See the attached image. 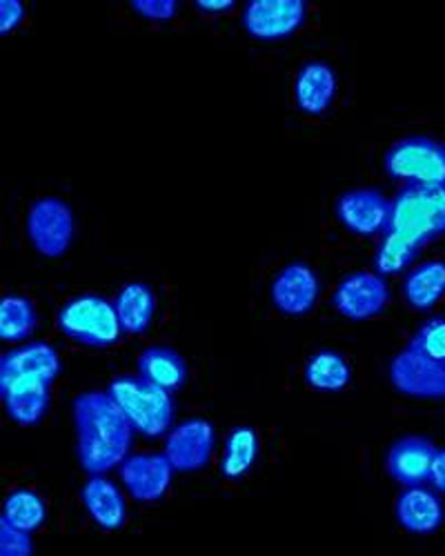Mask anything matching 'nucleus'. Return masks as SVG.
Returning <instances> with one entry per match:
<instances>
[{
  "mask_svg": "<svg viewBox=\"0 0 445 556\" xmlns=\"http://www.w3.org/2000/svg\"><path fill=\"white\" fill-rule=\"evenodd\" d=\"M258 450H260V441L254 428L250 426L234 428L226 439V447H223L220 475L230 481L243 479L254 468Z\"/></svg>",
  "mask_w": 445,
  "mask_h": 556,
  "instance_id": "24",
  "label": "nucleus"
},
{
  "mask_svg": "<svg viewBox=\"0 0 445 556\" xmlns=\"http://www.w3.org/2000/svg\"><path fill=\"white\" fill-rule=\"evenodd\" d=\"M436 445L425 437H404L390 445L385 456V472L404 488L423 485L430 481Z\"/></svg>",
  "mask_w": 445,
  "mask_h": 556,
  "instance_id": "15",
  "label": "nucleus"
},
{
  "mask_svg": "<svg viewBox=\"0 0 445 556\" xmlns=\"http://www.w3.org/2000/svg\"><path fill=\"white\" fill-rule=\"evenodd\" d=\"M0 556H34L29 532H21L0 521Z\"/></svg>",
  "mask_w": 445,
  "mask_h": 556,
  "instance_id": "28",
  "label": "nucleus"
},
{
  "mask_svg": "<svg viewBox=\"0 0 445 556\" xmlns=\"http://www.w3.org/2000/svg\"><path fill=\"white\" fill-rule=\"evenodd\" d=\"M59 330L82 348L105 350L118 343L123 328L114 303L99 294H80L59 312Z\"/></svg>",
  "mask_w": 445,
  "mask_h": 556,
  "instance_id": "4",
  "label": "nucleus"
},
{
  "mask_svg": "<svg viewBox=\"0 0 445 556\" xmlns=\"http://www.w3.org/2000/svg\"><path fill=\"white\" fill-rule=\"evenodd\" d=\"M445 296V261L415 267L404 281V299L417 312H430Z\"/></svg>",
  "mask_w": 445,
  "mask_h": 556,
  "instance_id": "22",
  "label": "nucleus"
},
{
  "mask_svg": "<svg viewBox=\"0 0 445 556\" xmlns=\"http://www.w3.org/2000/svg\"><path fill=\"white\" fill-rule=\"evenodd\" d=\"M25 21V5L21 0H3L0 3V34L8 36Z\"/></svg>",
  "mask_w": 445,
  "mask_h": 556,
  "instance_id": "30",
  "label": "nucleus"
},
{
  "mask_svg": "<svg viewBox=\"0 0 445 556\" xmlns=\"http://www.w3.org/2000/svg\"><path fill=\"white\" fill-rule=\"evenodd\" d=\"M80 501L85 513L101 530L116 532L127 523L129 509L120 488L103 477H89L80 490Z\"/></svg>",
  "mask_w": 445,
  "mask_h": 556,
  "instance_id": "18",
  "label": "nucleus"
},
{
  "mask_svg": "<svg viewBox=\"0 0 445 556\" xmlns=\"http://www.w3.org/2000/svg\"><path fill=\"white\" fill-rule=\"evenodd\" d=\"M216 447V428L207 419H188L169 430L165 439V456L174 472L192 475L207 468Z\"/></svg>",
  "mask_w": 445,
  "mask_h": 556,
  "instance_id": "8",
  "label": "nucleus"
},
{
  "mask_svg": "<svg viewBox=\"0 0 445 556\" xmlns=\"http://www.w3.org/2000/svg\"><path fill=\"white\" fill-rule=\"evenodd\" d=\"M27 239L42 258H61L76 239V214L59 197H42L27 212Z\"/></svg>",
  "mask_w": 445,
  "mask_h": 556,
  "instance_id": "5",
  "label": "nucleus"
},
{
  "mask_svg": "<svg viewBox=\"0 0 445 556\" xmlns=\"http://www.w3.org/2000/svg\"><path fill=\"white\" fill-rule=\"evenodd\" d=\"M78 466L89 477H103L127 458L134 428L110 392H80L72 403Z\"/></svg>",
  "mask_w": 445,
  "mask_h": 556,
  "instance_id": "2",
  "label": "nucleus"
},
{
  "mask_svg": "<svg viewBox=\"0 0 445 556\" xmlns=\"http://www.w3.org/2000/svg\"><path fill=\"white\" fill-rule=\"evenodd\" d=\"M139 377L150 381L152 386L165 390V392H176L181 390L188 381V363L186 358L178 354L176 350L167 345H152L148 348L139 361H137Z\"/></svg>",
  "mask_w": 445,
  "mask_h": 556,
  "instance_id": "21",
  "label": "nucleus"
},
{
  "mask_svg": "<svg viewBox=\"0 0 445 556\" xmlns=\"http://www.w3.org/2000/svg\"><path fill=\"white\" fill-rule=\"evenodd\" d=\"M234 0H196L194 8L201 14H226L230 10H234Z\"/></svg>",
  "mask_w": 445,
  "mask_h": 556,
  "instance_id": "32",
  "label": "nucleus"
},
{
  "mask_svg": "<svg viewBox=\"0 0 445 556\" xmlns=\"http://www.w3.org/2000/svg\"><path fill=\"white\" fill-rule=\"evenodd\" d=\"M38 328V314L27 296L10 294L0 301V339L21 343Z\"/></svg>",
  "mask_w": 445,
  "mask_h": 556,
  "instance_id": "25",
  "label": "nucleus"
},
{
  "mask_svg": "<svg viewBox=\"0 0 445 556\" xmlns=\"http://www.w3.org/2000/svg\"><path fill=\"white\" fill-rule=\"evenodd\" d=\"M307 3L303 0H250L243 10V29L256 40H281L305 25Z\"/></svg>",
  "mask_w": 445,
  "mask_h": 556,
  "instance_id": "9",
  "label": "nucleus"
},
{
  "mask_svg": "<svg viewBox=\"0 0 445 556\" xmlns=\"http://www.w3.org/2000/svg\"><path fill=\"white\" fill-rule=\"evenodd\" d=\"M390 212L392 201L370 188L349 190L341 194L334 205L339 223L356 237H374L379 231H385Z\"/></svg>",
  "mask_w": 445,
  "mask_h": 556,
  "instance_id": "14",
  "label": "nucleus"
},
{
  "mask_svg": "<svg viewBox=\"0 0 445 556\" xmlns=\"http://www.w3.org/2000/svg\"><path fill=\"white\" fill-rule=\"evenodd\" d=\"M305 383L317 392H341L349 386L352 369L345 356L336 350L315 352L303 369Z\"/></svg>",
  "mask_w": 445,
  "mask_h": 556,
  "instance_id": "23",
  "label": "nucleus"
},
{
  "mask_svg": "<svg viewBox=\"0 0 445 556\" xmlns=\"http://www.w3.org/2000/svg\"><path fill=\"white\" fill-rule=\"evenodd\" d=\"M321 296V278L315 267L294 261L281 267L275 276L270 299L279 314L285 316H305L315 309Z\"/></svg>",
  "mask_w": 445,
  "mask_h": 556,
  "instance_id": "11",
  "label": "nucleus"
},
{
  "mask_svg": "<svg viewBox=\"0 0 445 556\" xmlns=\"http://www.w3.org/2000/svg\"><path fill=\"white\" fill-rule=\"evenodd\" d=\"M394 515L398 526L410 534H432L445 521V509L438 494L425 485L404 488L396 498Z\"/></svg>",
  "mask_w": 445,
  "mask_h": 556,
  "instance_id": "17",
  "label": "nucleus"
},
{
  "mask_svg": "<svg viewBox=\"0 0 445 556\" xmlns=\"http://www.w3.org/2000/svg\"><path fill=\"white\" fill-rule=\"evenodd\" d=\"M114 307L120 320V328L129 337H141L150 330L156 316L158 299L148 283H127L118 290Z\"/></svg>",
  "mask_w": 445,
  "mask_h": 556,
  "instance_id": "19",
  "label": "nucleus"
},
{
  "mask_svg": "<svg viewBox=\"0 0 445 556\" xmlns=\"http://www.w3.org/2000/svg\"><path fill=\"white\" fill-rule=\"evenodd\" d=\"M44 519H48V507H44V501L31 492V490H14L3 505V523L21 530V532H34L42 528Z\"/></svg>",
  "mask_w": 445,
  "mask_h": 556,
  "instance_id": "26",
  "label": "nucleus"
},
{
  "mask_svg": "<svg viewBox=\"0 0 445 556\" xmlns=\"http://www.w3.org/2000/svg\"><path fill=\"white\" fill-rule=\"evenodd\" d=\"M118 477L134 501L156 503L167 494L174 468L165 454H134L120 463Z\"/></svg>",
  "mask_w": 445,
  "mask_h": 556,
  "instance_id": "13",
  "label": "nucleus"
},
{
  "mask_svg": "<svg viewBox=\"0 0 445 556\" xmlns=\"http://www.w3.org/2000/svg\"><path fill=\"white\" fill-rule=\"evenodd\" d=\"M385 172L417 185H445V146L428 136H410L394 143L385 154Z\"/></svg>",
  "mask_w": 445,
  "mask_h": 556,
  "instance_id": "6",
  "label": "nucleus"
},
{
  "mask_svg": "<svg viewBox=\"0 0 445 556\" xmlns=\"http://www.w3.org/2000/svg\"><path fill=\"white\" fill-rule=\"evenodd\" d=\"M50 383H40V381H23V383H12L0 388V394H3V403L8 409V416L23 428L38 426L44 414H48L50 407Z\"/></svg>",
  "mask_w": 445,
  "mask_h": 556,
  "instance_id": "20",
  "label": "nucleus"
},
{
  "mask_svg": "<svg viewBox=\"0 0 445 556\" xmlns=\"http://www.w3.org/2000/svg\"><path fill=\"white\" fill-rule=\"evenodd\" d=\"M445 231V185L406 182L392 201L383 243L377 254V274H396L406 269L421 248Z\"/></svg>",
  "mask_w": 445,
  "mask_h": 556,
  "instance_id": "1",
  "label": "nucleus"
},
{
  "mask_svg": "<svg viewBox=\"0 0 445 556\" xmlns=\"http://www.w3.org/2000/svg\"><path fill=\"white\" fill-rule=\"evenodd\" d=\"M410 343L430 358L445 363V318L436 316L425 320Z\"/></svg>",
  "mask_w": 445,
  "mask_h": 556,
  "instance_id": "27",
  "label": "nucleus"
},
{
  "mask_svg": "<svg viewBox=\"0 0 445 556\" xmlns=\"http://www.w3.org/2000/svg\"><path fill=\"white\" fill-rule=\"evenodd\" d=\"M59 375L61 354L48 341L21 345L0 358V388L23 381H40L54 386Z\"/></svg>",
  "mask_w": 445,
  "mask_h": 556,
  "instance_id": "12",
  "label": "nucleus"
},
{
  "mask_svg": "<svg viewBox=\"0 0 445 556\" xmlns=\"http://www.w3.org/2000/svg\"><path fill=\"white\" fill-rule=\"evenodd\" d=\"M129 5L148 21H171L181 3H176V0H131Z\"/></svg>",
  "mask_w": 445,
  "mask_h": 556,
  "instance_id": "29",
  "label": "nucleus"
},
{
  "mask_svg": "<svg viewBox=\"0 0 445 556\" xmlns=\"http://www.w3.org/2000/svg\"><path fill=\"white\" fill-rule=\"evenodd\" d=\"M390 301L385 278L377 271H352L336 286L332 307L349 320H368L379 316Z\"/></svg>",
  "mask_w": 445,
  "mask_h": 556,
  "instance_id": "10",
  "label": "nucleus"
},
{
  "mask_svg": "<svg viewBox=\"0 0 445 556\" xmlns=\"http://www.w3.org/2000/svg\"><path fill=\"white\" fill-rule=\"evenodd\" d=\"M110 396L127 416L134 432L145 439L169 434L176 405L169 392L152 386L139 375H120L110 383Z\"/></svg>",
  "mask_w": 445,
  "mask_h": 556,
  "instance_id": "3",
  "label": "nucleus"
},
{
  "mask_svg": "<svg viewBox=\"0 0 445 556\" xmlns=\"http://www.w3.org/2000/svg\"><path fill=\"white\" fill-rule=\"evenodd\" d=\"M392 388L408 399H445V363L430 358L417 345H406L390 363Z\"/></svg>",
  "mask_w": 445,
  "mask_h": 556,
  "instance_id": "7",
  "label": "nucleus"
},
{
  "mask_svg": "<svg viewBox=\"0 0 445 556\" xmlns=\"http://www.w3.org/2000/svg\"><path fill=\"white\" fill-rule=\"evenodd\" d=\"M430 485L445 494V447H436L434 460H432V470H430Z\"/></svg>",
  "mask_w": 445,
  "mask_h": 556,
  "instance_id": "31",
  "label": "nucleus"
},
{
  "mask_svg": "<svg viewBox=\"0 0 445 556\" xmlns=\"http://www.w3.org/2000/svg\"><path fill=\"white\" fill-rule=\"evenodd\" d=\"M336 72L326 61L305 63L294 78L296 108L307 116H323L336 99Z\"/></svg>",
  "mask_w": 445,
  "mask_h": 556,
  "instance_id": "16",
  "label": "nucleus"
}]
</instances>
